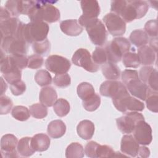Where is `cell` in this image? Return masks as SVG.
I'll list each match as a JSON object with an SVG mask.
<instances>
[{
    "mask_svg": "<svg viewBox=\"0 0 158 158\" xmlns=\"http://www.w3.org/2000/svg\"><path fill=\"white\" fill-rule=\"evenodd\" d=\"M125 86L131 95L142 101L146 100L148 93L151 89L139 77L129 81Z\"/></svg>",
    "mask_w": 158,
    "mask_h": 158,
    "instance_id": "9a60e30c",
    "label": "cell"
},
{
    "mask_svg": "<svg viewBox=\"0 0 158 158\" xmlns=\"http://www.w3.org/2000/svg\"><path fill=\"white\" fill-rule=\"evenodd\" d=\"M30 113L35 118L41 119L46 117L48 115V109L43 104L36 103L30 106Z\"/></svg>",
    "mask_w": 158,
    "mask_h": 158,
    "instance_id": "836d02e7",
    "label": "cell"
},
{
    "mask_svg": "<svg viewBox=\"0 0 158 158\" xmlns=\"http://www.w3.org/2000/svg\"><path fill=\"white\" fill-rule=\"evenodd\" d=\"M129 39L131 43L138 48L146 45L149 41L148 35L145 31L141 29L133 30L131 33Z\"/></svg>",
    "mask_w": 158,
    "mask_h": 158,
    "instance_id": "83f0119b",
    "label": "cell"
},
{
    "mask_svg": "<svg viewBox=\"0 0 158 158\" xmlns=\"http://www.w3.org/2000/svg\"><path fill=\"white\" fill-rule=\"evenodd\" d=\"M21 22L17 17H13L0 20L1 38L7 36H15Z\"/></svg>",
    "mask_w": 158,
    "mask_h": 158,
    "instance_id": "e0dca14e",
    "label": "cell"
},
{
    "mask_svg": "<svg viewBox=\"0 0 158 158\" xmlns=\"http://www.w3.org/2000/svg\"><path fill=\"white\" fill-rule=\"evenodd\" d=\"M54 84L59 88H66L71 83V78L69 74H57L53 78Z\"/></svg>",
    "mask_w": 158,
    "mask_h": 158,
    "instance_id": "b9f144b4",
    "label": "cell"
},
{
    "mask_svg": "<svg viewBox=\"0 0 158 158\" xmlns=\"http://www.w3.org/2000/svg\"><path fill=\"white\" fill-rule=\"evenodd\" d=\"M12 116L19 121H25L30 117V113L28 109L23 106H16L13 107Z\"/></svg>",
    "mask_w": 158,
    "mask_h": 158,
    "instance_id": "e575fe53",
    "label": "cell"
},
{
    "mask_svg": "<svg viewBox=\"0 0 158 158\" xmlns=\"http://www.w3.org/2000/svg\"><path fill=\"white\" fill-rule=\"evenodd\" d=\"M72 61L75 65L89 72H96L99 69V65L93 62L89 51L84 48H80L74 52Z\"/></svg>",
    "mask_w": 158,
    "mask_h": 158,
    "instance_id": "30bf717a",
    "label": "cell"
},
{
    "mask_svg": "<svg viewBox=\"0 0 158 158\" xmlns=\"http://www.w3.org/2000/svg\"><path fill=\"white\" fill-rule=\"evenodd\" d=\"M35 80L38 85L45 86L51 83L52 77L48 71L42 69L36 72L35 75Z\"/></svg>",
    "mask_w": 158,
    "mask_h": 158,
    "instance_id": "8d00e7d4",
    "label": "cell"
},
{
    "mask_svg": "<svg viewBox=\"0 0 158 158\" xmlns=\"http://www.w3.org/2000/svg\"><path fill=\"white\" fill-rule=\"evenodd\" d=\"M157 38H152L150 40V46L156 52L157 49Z\"/></svg>",
    "mask_w": 158,
    "mask_h": 158,
    "instance_id": "816d5d0a",
    "label": "cell"
},
{
    "mask_svg": "<svg viewBox=\"0 0 158 158\" xmlns=\"http://www.w3.org/2000/svg\"><path fill=\"white\" fill-rule=\"evenodd\" d=\"M5 8L9 11L11 16L13 17H17L22 14V1H7L5 4Z\"/></svg>",
    "mask_w": 158,
    "mask_h": 158,
    "instance_id": "74e56055",
    "label": "cell"
},
{
    "mask_svg": "<svg viewBox=\"0 0 158 158\" xmlns=\"http://www.w3.org/2000/svg\"><path fill=\"white\" fill-rule=\"evenodd\" d=\"M60 30L68 36H76L83 31V27L80 25L76 19H68L63 20L60 23Z\"/></svg>",
    "mask_w": 158,
    "mask_h": 158,
    "instance_id": "ffe728a7",
    "label": "cell"
},
{
    "mask_svg": "<svg viewBox=\"0 0 158 158\" xmlns=\"http://www.w3.org/2000/svg\"><path fill=\"white\" fill-rule=\"evenodd\" d=\"M103 75L109 80H117L120 77V70L115 64L109 62L104 64L101 67Z\"/></svg>",
    "mask_w": 158,
    "mask_h": 158,
    "instance_id": "484cf974",
    "label": "cell"
},
{
    "mask_svg": "<svg viewBox=\"0 0 158 158\" xmlns=\"http://www.w3.org/2000/svg\"><path fill=\"white\" fill-rule=\"evenodd\" d=\"M52 2L35 1L28 16L31 22L43 21L48 23L57 22L60 17V12L52 4Z\"/></svg>",
    "mask_w": 158,
    "mask_h": 158,
    "instance_id": "3957f363",
    "label": "cell"
},
{
    "mask_svg": "<svg viewBox=\"0 0 158 158\" xmlns=\"http://www.w3.org/2000/svg\"><path fill=\"white\" fill-rule=\"evenodd\" d=\"M57 92L52 86H44L40 92V101L46 107H51L53 106L57 100Z\"/></svg>",
    "mask_w": 158,
    "mask_h": 158,
    "instance_id": "7402d4cb",
    "label": "cell"
},
{
    "mask_svg": "<svg viewBox=\"0 0 158 158\" xmlns=\"http://www.w3.org/2000/svg\"><path fill=\"white\" fill-rule=\"evenodd\" d=\"M1 96H2L4 93L6 92L7 89V84L4 81V80L2 79V77H1Z\"/></svg>",
    "mask_w": 158,
    "mask_h": 158,
    "instance_id": "f5cc1de1",
    "label": "cell"
},
{
    "mask_svg": "<svg viewBox=\"0 0 158 158\" xmlns=\"http://www.w3.org/2000/svg\"><path fill=\"white\" fill-rule=\"evenodd\" d=\"M103 21L112 36H122L125 33L126 23L119 15L112 12L108 13L103 17Z\"/></svg>",
    "mask_w": 158,
    "mask_h": 158,
    "instance_id": "7c38bea8",
    "label": "cell"
},
{
    "mask_svg": "<svg viewBox=\"0 0 158 158\" xmlns=\"http://www.w3.org/2000/svg\"><path fill=\"white\" fill-rule=\"evenodd\" d=\"M49 27L43 21H34L28 23L21 22L16 36L28 44L40 42L47 39Z\"/></svg>",
    "mask_w": 158,
    "mask_h": 158,
    "instance_id": "7a4b0ae2",
    "label": "cell"
},
{
    "mask_svg": "<svg viewBox=\"0 0 158 158\" xmlns=\"http://www.w3.org/2000/svg\"><path fill=\"white\" fill-rule=\"evenodd\" d=\"M46 69L56 75L66 73L70 69L71 64L67 58L59 56H49L45 62Z\"/></svg>",
    "mask_w": 158,
    "mask_h": 158,
    "instance_id": "8fae6325",
    "label": "cell"
},
{
    "mask_svg": "<svg viewBox=\"0 0 158 158\" xmlns=\"http://www.w3.org/2000/svg\"><path fill=\"white\" fill-rule=\"evenodd\" d=\"M13 106L12 101L6 96H1L0 98V114L1 115L7 114L10 112Z\"/></svg>",
    "mask_w": 158,
    "mask_h": 158,
    "instance_id": "ee69618b",
    "label": "cell"
},
{
    "mask_svg": "<svg viewBox=\"0 0 158 158\" xmlns=\"http://www.w3.org/2000/svg\"><path fill=\"white\" fill-rule=\"evenodd\" d=\"M139 79L154 91L158 90L157 71L151 66L146 65L141 68L138 74Z\"/></svg>",
    "mask_w": 158,
    "mask_h": 158,
    "instance_id": "2e32d148",
    "label": "cell"
},
{
    "mask_svg": "<svg viewBox=\"0 0 158 158\" xmlns=\"http://www.w3.org/2000/svg\"><path fill=\"white\" fill-rule=\"evenodd\" d=\"M139 148V144L133 136L130 135L123 136L121 139L120 150L123 154L133 157H137Z\"/></svg>",
    "mask_w": 158,
    "mask_h": 158,
    "instance_id": "ac0fdd59",
    "label": "cell"
},
{
    "mask_svg": "<svg viewBox=\"0 0 158 158\" xmlns=\"http://www.w3.org/2000/svg\"><path fill=\"white\" fill-rule=\"evenodd\" d=\"M82 104L84 109L89 112H93L96 110L101 104L100 96L95 93L90 98L82 101Z\"/></svg>",
    "mask_w": 158,
    "mask_h": 158,
    "instance_id": "d590c367",
    "label": "cell"
},
{
    "mask_svg": "<svg viewBox=\"0 0 158 158\" xmlns=\"http://www.w3.org/2000/svg\"><path fill=\"white\" fill-rule=\"evenodd\" d=\"M96 158L101 157H113L115 156V152L112 148L107 145L98 144L96 151Z\"/></svg>",
    "mask_w": 158,
    "mask_h": 158,
    "instance_id": "60d3db41",
    "label": "cell"
},
{
    "mask_svg": "<svg viewBox=\"0 0 158 158\" xmlns=\"http://www.w3.org/2000/svg\"><path fill=\"white\" fill-rule=\"evenodd\" d=\"M10 89L14 96H19L22 94L25 91L26 85L20 80L11 84Z\"/></svg>",
    "mask_w": 158,
    "mask_h": 158,
    "instance_id": "7dc6e473",
    "label": "cell"
},
{
    "mask_svg": "<svg viewBox=\"0 0 158 158\" xmlns=\"http://www.w3.org/2000/svg\"><path fill=\"white\" fill-rule=\"evenodd\" d=\"M91 42L97 46L104 45L107 38V32L104 23L98 19L90 21L85 27Z\"/></svg>",
    "mask_w": 158,
    "mask_h": 158,
    "instance_id": "8992f818",
    "label": "cell"
},
{
    "mask_svg": "<svg viewBox=\"0 0 158 158\" xmlns=\"http://www.w3.org/2000/svg\"><path fill=\"white\" fill-rule=\"evenodd\" d=\"M50 143L49 137L44 133H38L31 138V144L35 152L46 151L50 146Z\"/></svg>",
    "mask_w": 158,
    "mask_h": 158,
    "instance_id": "603a6c76",
    "label": "cell"
},
{
    "mask_svg": "<svg viewBox=\"0 0 158 158\" xmlns=\"http://www.w3.org/2000/svg\"><path fill=\"white\" fill-rule=\"evenodd\" d=\"M14 65L20 70L24 69L28 65V57L26 55H9Z\"/></svg>",
    "mask_w": 158,
    "mask_h": 158,
    "instance_id": "7bdbcfd3",
    "label": "cell"
},
{
    "mask_svg": "<svg viewBox=\"0 0 158 158\" xmlns=\"http://www.w3.org/2000/svg\"><path fill=\"white\" fill-rule=\"evenodd\" d=\"M93 62L97 65H103L107 61L106 50L104 48L98 46L95 48L91 56Z\"/></svg>",
    "mask_w": 158,
    "mask_h": 158,
    "instance_id": "ab89813d",
    "label": "cell"
},
{
    "mask_svg": "<svg viewBox=\"0 0 158 158\" xmlns=\"http://www.w3.org/2000/svg\"><path fill=\"white\" fill-rule=\"evenodd\" d=\"M125 86L124 84L117 80H107L100 86V94L106 97L113 98Z\"/></svg>",
    "mask_w": 158,
    "mask_h": 158,
    "instance_id": "d6986e66",
    "label": "cell"
},
{
    "mask_svg": "<svg viewBox=\"0 0 158 158\" xmlns=\"http://www.w3.org/2000/svg\"><path fill=\"white\" fill-rule=\"evenodd\" d=\"M123 65L127 68H137L140 65L138 56L135 52L128 51L122 56Z\"/></svg>",
    "mask_w": 158,
    "mask_h": 158,
    "instance_id": "1f68e13d",
    "label": "cell"
},
{
    "mask_svg": "<svg viewBox=\"0 0 158 158\" xmlns=\"http://www.w3.org/2000/svg\"><path fill=\"white\" fill-rule=\"evenodd\" d=\"M47 131L52 138H59L65 133L66 125L61 120H52L48 124Z\"/></svg>",
    "mask_w": 158,
    "mask_h": 158,
    "instance_id": "d4e9b609",
    "label": "cell"
},
{
    "mask_svg": "<svg viewBox=\"0 0 158 158\" xmlns=\"http://www.w3.org/2000/svg\"><path fill=\"white\" fill-rule=\"evenodd\" d=\"M44 62V59L41 56L33 54L28 57L27 67L31 69H38L41 67Z\"/></svg>",
    "mask_w": 158,
    "mask_h": 158,
    "instance_id": "f6af8a7d",
    "label": "cell"
},
{
    "mask_svg": "<svg viewBox=\"0 0 158 158\" xmlns=\"http://www.w3.org/2000/svg\"><path fill=\"white\" fill-rule=\"evenodd\" d=\"M115 108L120 112L125 113L130 111H143L144 104L141 101L130 96L126 86L123 88L112 98Z\"/></svg>",
    "mask_w": 158,
    "mask_h": 158,
    "instance_id": "277c9868",
    "label": "cell"
},
{
    "mask_svg": "<svg viewBox=\"0 0 158 158\" xmlns=\"http://www.w3.org/2000/svg\"><path fill=\"white\" fill-rule=\"evenodd\" d=\"M84 149L81 144L78 143H72L65 150L67 158H81L84 156Z\"/></svg>",
    "mask_w": 158,
    "mask_h": 158,
    "instance_id": "f1b7e54d",
    "label": "cell"
},
{
    "mask_svg": "<svg viewBox=\"0 0 158 158\" xmlns=\"http://www.w3.org/2000/svg\"><path fill=\"white\" fill-rule=\"evenodd\" d=\"M18 140L16 136L12 134H6L1 139V152L3 157H18L16 147Z\"/></svg>",
    "mask_w": 158,
    "mask_h": 158,
    "instance_id": "5bb4252c",
    "label": "cell"
},
{
    "mask_svg": "<svg viewBox=\"0 0 158 158\" xmlns=\"http://www.w3.org/2000/svg\"><path fill=\"white\" fill-rule=\"evenodd\" d=\"M32 49L36 54L40 56H46L50 52L51 44L48 39L40 42L32 43Z\"/></svg>",
    "mask_w": 158,
    "mask_h": 158,
    "instance_id": "d6a6232c",
    "label": "cell"
},
{
    "mask_svg": "<svg viewBox=\"0 0 158 158\" xmlns=\"http://www.w3.org/2000/svg\"><path fill=\"white\" fill-rule=\"evenodd\" d=\"M134 138L139 144L149 145L152 139L151 126L144 120L138 122L133 131Z\"/></svg>",
    "mask_w": 158,
    "mask_h": 158,
    "instance_id": "4fadbf2b",
    "label": "cell"
},
{
    "mask_svg": "<svg viewBox=\"0 0 158 158\" xmlns=\"http://www.w3.org/2000/svg\"><path fill=\"white\" fill-rule=\"evenodd\" d=\"M144 116L136 111L127 112L125 114L116 119V123L118 130L123 133L130 134L133 132L136 123L144 120Z\"/></svg>",
    "mask_w": 158,
    "mask_h": 158,
    "instance_id": "9c48e42d",
    "label": "cell"
},
{
    "mask_svg": "<svg viewBox=\"0 0 158 158\" xmlns=\"http://www.w3.org/2000/svg\"><path fill=\"white\" fill-rule=\"evenodd\" d=\"M31 138L30 137L22 138L17 143V151L20 156L23 157H29L33 155L35 151L31 144Z\"/></svg>",
    "mask_w": 158,
    "mask_h": 158,
    "instance_id": "4316f807",
    "label": "cell"
},
{
    "mask_svg": "<svg viewBox=\"0 0 158 158\" xmlns=\"http://www.w3.org/2000/svg\"><path fill=\"white\" fill-rule=\"evenodd\" d=\"M145 32L152 38L157 37V20H150L144 25Z\"/></svg>",
    "mask_w": 158,
    "mask_h": 158,
    "instance_id": "bcb514c9",
    "label": "cell"
},
{
    "mask_svg": "<svg viewBox=\"0 0 158 158\" xmlns=\"http://www.w3.org/2000/svg\"><path fill=\"white\" fill-rule=\"evenodd\" d=\"M77 131L81 138L85 140L90 139L94 133V123L88 120H81L77 127Z\"/></svg>",
    "mask_w": 158,
    "mask_h": 158,
    "instance_id": "cb8c5ba5",
    "label": "cell"
},
{
    "mask_svg": "<svg viewBox=\"0 0 158 158\" xmlns=\"http://www.w3.org/2000/svg\"><path fill=\"white\" fill-rule=\"evenodd\" d=\"M156 52L149 46L144 45L138 49V56L140 64L144 65L154 64L156 59Z\"/></svg>",
    "mask_w": 158,
    "mask_h": 158,
    "instance_id": "44dd1931",
    "label": "cell"
},
{
    "mask_svg": "<svg viewBox=\"0 0 158 158\" xmlns=\"http://www.w3.org/2000/svg\"><path fill=\"white\" fill-rule=\"evenodd\" d=\"M149 9V4L144 1L117 0L111 2L110 10L119 15L125 22H131L143 17Z\"/></svg>",
    "mask_w": 158,
    "mask_h": 158,
    "instance_id": "6da1fadb",
    "label": "cell"
},
{
    "mask_svg": "<svg viewBox=\"0 0 158 158\" xmlns=\"http://www.w3.org/2000/svg\"><path fill=\"white\" fill-rule=\"evenodd\" d=\"M53 109L57 115L62 117L69 114L70 110V106L66 99L60 98L54 102Z\"/></svg>",
    "mask_w": 158,
    "mask_h": 158,
    "instance_id": "4dcf8cb0",
    "label": "cell"
},
{
    "mask_svg": "<svg viewBox=\"0 0 158 158\" xmlns=\"http://www.w3.org/2000/svg\"><path fill=\"white\" fill-rule=\"evenodd\" d=\"M98 144H99L98 143L94 141H91L86 144L84 151L87 157L91 158H96V151Z\"/></svg>",
    "mask_w": 158,
    "mask_h": 158,
    "instance_id": "681fc988",
    "label": "cell"
},
{
    "mask_svg": "<svg viewBox=\"0 0 158 158\" xmlns=\"http://www.w3.org/2000/svg\"><path fill=\"white\" fill-rule=\"evenodd\" d=\"M150 155V151L149 149L145 147V146H140L138 149L137 156L139 157H148Z\"/></svg>",
    "mask_w": 158,
    "mask_h": 158,
    "instance_id": "f907efd6",
    "label": "cell"
},
{
    "mask_svg": "<svg viewBox=\"0 0 158 158\" xmlns=\"http://www.w3.org/2000/svg\"><path fill=\"white\" fill-rule=\"evenodd\" d=\"M138 77V73L135 70L126 69L123 70L121 73V78L125 86L127 84V83L129 81Z\"/></svg>",
    "mask_w": 158,
    "mask_h": 158,
    "instance_id": "c3c4849f",
    "label": "cell"
},
{
    "mask_svg": "<svg viewBox=\"0 0 158 158\" xmlns=\"http://www.w3.org/2000/svg\"><path fill=\"white\" fill-rule=\"evenodd\" d=\"M145 101L148 109L151 112L157 113L158 111L157 91H154L151 89Z\"/></svg>",
    "mask_w": 158,
    "mask_h": 158,
    "instance_id": "f35d334b",
    "label": "cell"
},
{
    "mask_svg": "<svg viewBox=\"0 0 158 158\" xmlns=\"http://www.w3.org/2000/svg\"><path fill=\"white\" fill-rule=\"evenodd\" d=\"M1 48L9 55H25L28 43L17 37L7 36L1 38Z\"/></svg>",
    "mask_w": 158,
    "mask_h": 158,
    "instance_id": "52a82bcc",
    "label": "cell"
},
{
    "mask_svg": "<svg viewBox=\"0 0 158 158\" xmlns=\"http://www.w3.org/2000/svg\"><path fill=\"white\" fill-rule=\"evenodd\" d=\"M80 4L83 14L78 19V23L85 27L90 21L98 19L100 14V7L96 0H83Z\"/></svg>",
    "mask_w": 158,
    "mask_h": 158,
    "instance_id": "ba28073f",
    "label": "cell"
},
{
    "mask_svg": "<svg viewBox=\"0 0 158 158\" xmlns=\"http://www.w3.org/2000/svg\"><path fill=\"white\" fill-rule=\"evenodd\" d=\"M77 94L82 101L85 100L95 94L94 87L88 82H82L79 84L77 89Z\"/></svg>",
    "mask_w": 158,
    "mask_h": 158,
    "instance_id": "f546056e",
    "label": "cell"
},
{
    "mask_svg": "<svg viewBox=\"0 0 158 158\" xmlns=\"http://www.w3.org/2000/svg\"><path fill=\"white\" fill-rule=\"evenodd\" d=\"M106 50L107 61L113 64L120 62L124 54L128 52L131 44L124 37H117L106 43L104 47Z\"/></svg>",
    "mask_w": 158,
    "mask_h": 158,
    "instance_id": "5b68a950",
    "label": "cell"
}]
</instances>
